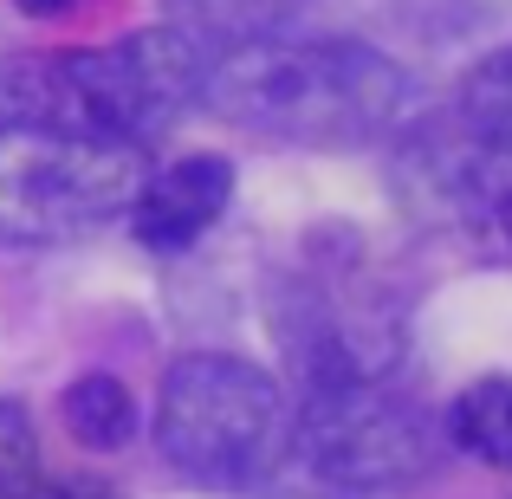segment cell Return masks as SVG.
<instances>
[{"label":"cell","instance_id":"6da1fadb","mask_svg":"<svg viewBox=\"0 0 512 499\" xmlns=\"http://www.w3.org/2000/svg\"><path fill=\"white\" fill-rule=\"evenodd\" d=\"M201 104L266 143L357 150L402 124L409 78L357 39H253L208 59Z\"/></svg>","mask_w":512,"mask_h":499},{"label":"cell","instance_id":"7a4b0ae2","mask_svg":"<svg viewBox=\"0 0 512 499\" xmlns=\"http://www.w3.org/2000/svg\"><path fill=\"white\" fill-rule=\"evenodd\" d=\"M201 78H208L201 39L182 26H150L111 46L13 59L0 72V111L13 124H46L65 137L143 150L201 98Z\"/></svg>","mask_w":512,"mask_h":499},{"label":"cell","instance_id":"3957f363","mask_svg":"<svg viewBox=\"0 0 512 499\" xmlns=\"http://www.w3.org/2000/svg\"><path fill=\"white\" fill-rule=\"evenodd\" d=\"M156 448L195 487H253L279 467L292 415L279 383L247 357L188 350L156 389Z\"/></svg>","mask_w":512,"mask_h":499},{"label":"cell","instance_id":"277c9868","mask_svg":"<svg viewBox=\"0 0 512 499\" xmlns=\"http://www.w3.org/2000/svg\"><path fill=\"white\" fill-rule=\"evenodd\" d=\"M143 182V150L0 117V247H65L117 214Z\"/></svg>","mask_w":512,"mask_h":499},{"label":"cell","instance_id":"5b68a950","mask_svg":"<svg viewBox=\"0 0 512 499\" xmlns=\"http://www.w3.org/2000/svg\"><path fill=\"white\" fill-rule=\"evenodd\" d=\"M305 467L331 487H409L435 467V428L422 402L383 383H331L305 389V409L292 422Z\"/></svg>","mask_w":512,"mask_h":499},{"label":"cell","instance_id":"8992f818","mask_svg":"<svg viewBox=\"0 0 512 499\" xmlns=\"http://www.w3.org/2000/svg\"><path fill=\"white\" fill-rule=\"evenodd\" d=\"M286 350L305 389L383 383L402 363V325L376 299H312L299 318H286Z\"/></svg>","mask_w":512,"mask_h":499},{"label":"cell","instance_id":"52a82bcc","mask_svg":"<svg viewBox=\"0 0 512 499\" xmlns=\"http://www.w3.org/2000/svg\"><path fill=\"white\" fill-rule=\"evenodd\" d=\"M234 201V163L227 156H175L143 175L130 195V227L150 253H182L208 234Z\"/></svg>","mask_w":512,"mask_h":499},{"label":"cell","instance_id":"ba28073f","mask_svg":"<svg viewBox=\"0 0 512 499\" xmlns=\"http://www.w3.org/2000/svg\"><path fill=\"white\" fill-rule=\"evenodd\" d=\"M59 422H65V435H72L78 448L117 454L130 435H137V396H130L111 370H85V376H72V383H65Z\"/></svg>","mask_w":512,"mask_h":499},{"label":"cell","instance_id":"9c48e42d","mask_svg":"<svg viewBox=\"0 0 512 499\" xmlns=\"http://www.w3.org/2000/svg\"><path fill=\"white\" fill-rule=\"evenodd\" d=\"M312 7V0H175L182 13V33L214 39V46H253V39H286L292 20Z\"/></svg>","mask_w":512,"mask_h":499},{"label":"cell","instance_id":"30bf717a","mask_svg":"<svg viewBox=\"0 0 512 499\" xmlns=\"http://www.w3.org/2000/svg\"><path fill=\"white\" fill-rule=\"evenodd\" d=\"M454 448H467L487 467H512V376H480L448 409Z\"/></svg>","mask_w":512,"mask_h":499},{"label":"cell","instance_id":"8fae6325","mask_svg":"<svg viewBox=\"0 0 512 499\" xmlns=\"http://www.w3.org/2000/svg\"><path fill=\"white\" fill-rule=\"evenodd\" d=\"M454 130L461 143H487V150H512V46L480 59L454 91Z\"/></svg>","mask_w":512,"mask_h":499},{"label":"cell","instance_id":"7c38bea8","mask_svg":"<svg viewBox=\"0 0 512 499\" xmlns=\"http://www.w3.org/2000/svg\"><path fill=\"white\" fill-rule=\"evenodd\" d=\"M33 448H26V428L20 415H0V499H33Z\"/></svg>","mask_w":512,"mask_h":499},{"label":"cell","instance_id":"4fadbf2b","mask_svg":"<svg viewBox=\"0 0 512 499\" xmlns=\"http://www.w3.org/2000/svg\"><path fill=\"white\" fill-rule=\"evenodd\" d=\"M33 499H117V493L104 480H85V474H39Z\"/></svg>","mask_w":512,"mask_h":499},{"label":"cell","instance_id":"5bb4252c","mask_svg":"<svg viewBox=\"0 0 512 499\" xmlns=\"http://www.w3.org/2000/svg\"><path fill=\"white\" fill-rule=\"evenodd\" d=\"M20 13H33V20H59V13H72L78 0H13Z\"/></svg>","mask_w":512,"mask_h":499}]
</instances>
